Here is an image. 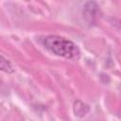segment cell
Segmentation results:
<instances>
[{"label":"cell","mask_w":121,"mask_h":121,"mask_svg":"<svg viewBox=\"0 0 121 121\" xmlns=\"http://www.w3.org/2000/svg\"><path fill=\"white\" fill-rule=\"evenodd\" d=\"M43 43L48 50L58 56H61L70 60H75L79 57L80 51L78 47L72 41L63 37L55 35L47 36L44 39Z\"/></svg>","instance_id":"obj_1"},{"label":"cell","mask_w":121,"mask_h":121,"mask_svg":"<svg viewBox=\"0 0 121 121\" xmlns=\"http://www.w3.org/2000/svg\"><path fill=\"white\" fill-rule=\"evenodd\" d=\"M0 70L6 73H12L14 71L10 62L7 59H5L2 55H0Z\"/></svg>","instance_id":"obj_2"}]
</instances>
